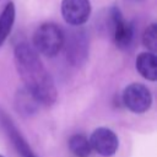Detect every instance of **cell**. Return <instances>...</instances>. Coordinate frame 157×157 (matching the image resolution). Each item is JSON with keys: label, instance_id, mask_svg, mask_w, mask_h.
I'll use <instances>...</instances> for the list:
<instances>
[{"label": "cell", "instance_id": "obj_1", "mask_svg": "<svg viewBox=\"0 0 157 157\" xmlns=\"http://www.w3.org/2000/svg\"><path fill=\"white\" fill-rule=\"evenodd\" d=\"M15 64L26 90L33 98L45 105L53 104L56 99V90L36 50L27 43H20L15 48Z\"/></svg>", "mask_w": 157, "mask_h": 157}, {"label": "cell", "instance_id": "obj_2", "mask_svg": "<svg viewBox=\"0 0 157 157\" xmlns=\"http://www.w3.org/2000/svg\"><path fill=\"white\" fill-rule=\"evenodd\" d=\"M65 40V34L63 29L52 22H47L40 25L33 36V43L36 49L47 55L55 56L63 48Z\"/></svg>", "mask_w": 157, "mask_h": 157}, {"label": "cell", "instance_id": "obj_3", "mask_svg": "<svg viewBox=\"0 0 157 157\" xmlns=\"http://www.w3.org/2000/svg\"><path fill=\"white\" fill-rule=\"evenodd\" d=\"M110 25L113 32V39L118 48L128 49L135 37V27L131 22L124 20L119 9L113 7L110 10Z\"/></svg>", "mask_w": 157, "mask_h": 157}, {"label": "cell", "instance_id": "obj_4", "mask_svg": "<svg viewBox=\"0 0 157 157\" xmlns=\"http://www.w3.org/2000/svg\"><path fill=\"white\" fill-rule=\"evenodd\" d=\"M123 103L134 113H144L150 108L152 96L146 86L141 83H131L123 92Z\"/></svg>", "mask_w": 157, "mask_h": 157}, {"label": "cell", "instance_id": "obj_5", "mask_svg": "<svg viewBox=\"0 0 157 157\" xmlns=\"http://www.w3.org/2000/svg\"><path fill=\"white\" fill-rule=\"evenodd\" d=\"M88 141H90L91 148L103 157L113 156L117 152L118 145H119L117 135L110 129H107V128L96 129L92 132Z\"/></svg>", "mask_w": 157, "mask_h": 157}, {"label": "cell", "instance_id": "obj_6", "mask_svg": "<svg viewBox=\"0 0 157 157\" xmlns=\"http://www.w3.org/2000/svg\"><path fill=\"white\" fill-rule=\"evenodd\" d=\"M91 13L90 0H63L61 15L66 23L71 26L83 25Z\"/></svg>", "mask_w": 157, "mask_h": 157}, {"label": "cell", "instance_id": "obj_7", "mask_svg": "<svg viewBox=\"0 0 157 157\" xmlns=\"http://www.w3.org/2000/svg\"><path fill=\"white\" fill-rule=\"evenodd\" d=\"M82 31H72L66 44L67 58L72 64H81L87 55V40Z\"/></svg>", "mask_w": 157, "mask_h": 157}, {"label": "cell", "instance_id": "obj_8", "mask_svg": "<svg viewBox=\"0 0 157 157\" xmlns=\"http://www.w3.org/2000/svg\"><path fill=\"white\" fill-rule=\"evenodd\" d=\"M136 70L142 77L150 81L157 80V58L155 53L145 52L136 58Z\"/></svg>", "mask_w": 157, "mask_h": 157}, {"label": "cell", "instance_id": "obj_9", "mask_svg": "<svg viewBox=\"0 0 157 157\" xmlns=\"http://www.w3.org/2000/svg\"><path fill=\"white\" fill-rule=\"evenodd\" d=\"M15 20V6L12 2H9L0 15V47L7 38L11 32L12 25Z\"/></svg>", "mask_w": 157, "mask_h": 157}, {"label": "cell", "instance_id": "obj_10", "mask_svg": "<svg viewBox=\"0 0 157 157\" xmlns=\"http://www.w3.org/2000/svg\"><path fill=\"white\" fill-rule=\"evenodd\" d=\"M69 148L75 157H88L92 151L88 139L82 134H76L70 137Z\"/></svg>", "mask_w": 157, "mask_h": 157}, {"label": "cell", "instance_id": "obj_11", "mask_svg": "<svg viewBox=\"0 0 157 157\" xmlns=\"http://www.w3.org/2000/svg\"><path fill=\"white\" fill-rule=\"evenodd\" d=\"M144 45L151 50V53H155L157 50V26L156 23H151L144 32L142 36Z\"/></svg>", "mask_w": 157, "mask_h": 157}, {"label": "cell", "instance_id": "obj_12", "mask_svg": "<svg viewBox=\"0 0 157 157\" xmlns=\"http://www.w3.org/2000/svg\"><path fill=\"white\" fill-rule=\"evenodd\" d=\"M0 157H4V156H1V155H0Z\"/></svg>", "mask_w": 157, "mask_h": 157}]
</instances>
